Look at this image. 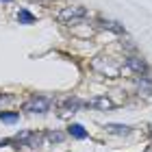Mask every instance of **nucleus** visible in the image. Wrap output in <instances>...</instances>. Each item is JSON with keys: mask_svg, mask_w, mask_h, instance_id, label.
<instances>
[{"mask_svg": "<svg viewBox=\"0 0 152 152\" xmlns=\"http://www.w3.org/2000/svg\"><path fill=\"white\" fill-rule=\"evenodd\" d=\"M2 2H11V0H2Z\"/></svg>", "mask_w": 152, "mask_h": 152, "instance_id": "nucleus-13", "label": "nucleus"}, {"mask_svg": "<svg viewBox=\"0 0 152 152\" xmlns=\"http://www.w3.org/2000/svg\"><path fill=\"white\" fill-rule=\"evenodd\" d=\"M89 67H91L94 72L107 76V78H117V76L122 74V70H124V61L120 63L117 59H113V57H104V54H102V57L91 59Z\"/></svg>", "mask_w": 152, "mask_h": 152, "instance_id": "nucleus-1", "label": "nucleus"}, {"mask_svg": "<svg viewBox=\"0 0 152 152\" xmlns=\"http://www.w3.org/2000/svg\"><path fill=\"white\" fill-rule=\"evenodd\" d=\"M150 70L148 61L139 57V54H128V57H124V70L122 72H128V74H135V76H143Z\"/></svg>", "mask_w": 152, "mask_h": 152, "instance_id": "nucleus-4", "label": "nucleus"}, {"mask_svg": "<svg viewBox=\"0 0 152 152\" xmlns=\"http://www.w3.org/2000/svg\"><path fill=\"white\" fill-rule=\"evenodd\" d=\"M96 24L100 26V28H104V31H111L115 33V35H126V28L120 24V22H113V20H104V18H98L96 20Z\"/></svg>", "mask_w": 152, "mask_h": 152, "instance_id": "nucleus-7", "label": "nucleus"}, {"mask_svg": "<svg viewBox=\"0 0 152 152\" xmlns=\"http://www.w3.org/2000/svg\"><path fill=\"white\" fill-rule=\"evenodd\" d=\"M35 15H33V13L28 11V9H20L18 11V22L20 24H35Z\"/></svg>", "mask_w": 152, "mask_h": 152, "instance_id": "nucleus-10", "label": "nucleus"}, {"mask_svg": "<svg viewBox=\"0 0 152 152\" xmlns=\"http://www.w3.org/2000/svg\"><path fill=\"white\" fill-rule=\"evenodd\" d=\"M85 102H87V109H94V111H113L115 109V102L109 96H94Z\"/></svg>", "mask_w": 152, "mask_h": 152, "instance_id": "nucleus-5", "label": "nucleus"}, {"mask_svg": "<svg viewBox=\"0 0 152 152\" xmlns=\"http://www.w3.org/2000/svg\"><path fill=\"white\" fill-rule=\"evenodd\" d=\"M87 107V102L85 100H80V98H76V96H67V98L61 102V111H80V109H85Z\"/></svg>", "mask_w": 152, "mask_h": 152, "instance_id": "nucleus-6", "label": "nucleus"}, {"mask_svg": "<svg viewBox=\"0 0 152 152\" xmlns=\"http://www.w3.org/2000/svg\"><path fill=\"white\" fill-rule=\"evenodd\" d=\"M104 130L111 135H130L133 128L126 126V124H104Z\"/></svg>", "mask_w": 152, "mask_h": 152, "instance_id": "nucleus-9", "label": "nucleus"}, {"mask_svg": "<svg viewBox=\"0 0 152 152\" xmlns=\"http://www.w3.org/2000/svg\"><path fill=\"white\" fill-rule=\"evenodd\" d=\"M87 18H89V11L85 7H80V4L63 7V9L57 13V22H61V24H78L83 20H87Z\"/></svg>", "mask_w": 152, "mask_h": 152, "instance_id": "nucleus-2", "label": "nucleus"}, {"mask_svg": "<svg viewBox=\"0 0 152 152\" xmlns=\"http://www.w3.org/2000/svg\"><path fill=\"white\" fill-rule=\"evenodd\" d=\"M0 120L13 124V122H18V120H20V111H0Z\"/></svg>", "mask_w": 152, "mask_h": 152, "instance_id": "nucleus-12", "label": "nucleus"}, {"mask_svg": "<svg viewBox=\"0 0 152 152\" xmlns=\"http://www.w3.org/2000/svg\"><path fill=\"white\" fill-rule=\"evenodd\" d=\"M67 135L74 137V139H78V141H83V139H87V137H89V133L80 126V124H76V122H72L70 126H67Z\"/></svg>", "mask_w": 152, "mask_h": 152, "instance_id": "nucleus-8", "label": "nucleus"}, {"mask_svg": "<svg viewBox=\"0 0 152 152\" xmlns=\"http://www.w3.org/2000/svg\"><path fill=\"white\" fill-rule=\"evenodd\" d=\"M46 141H50V143H63L65 141V133H61V130H48V133H46Z\"/></svg>", "mask_w": 152, "mask_h": 152, "instance_id": "nucleus-11", "label": "nucleus"}, {"mask_svg": "<svg viewBox=\"0 0 152 152\" xmlns=\"http://www.w3.org/2000/svg\"><path fill=\"white\" fill-rule=\"evenodd\" d=\"M50 107H52V98L41 96V94H33L22 104V111H26V113H48Z\"/></svg>", "mask_w": 152, "mask_h": 152, "instance_id": "nucleus-3", "label": "nucleus"}]
</instances>
